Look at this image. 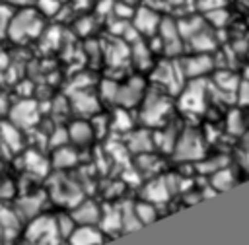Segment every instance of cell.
Instances as JSON below:
<instances>
[{
  "instance_id": "obj_8",
  "label": "cell",
  "mask_w": 249,
  "mask_h": 245,
  "mask_svg": "<svg viewBox=\"0 0 249 245\" xmlns=\"http://www.w3.org/2000/svg\"><path fill=\"white\" fill-rule=\"evenodd\" d=\"M160 21H161V14L146 4H138L132 18H130V23L136 27V31L144 37H152L158 33V27H160Z\"/></svg>"
},
{
  "instance_id": "obj_43",
  "label": "cell",
  "mask_w": 249,
  "mask_h": 245,
  "mask_svg": "<svg viewBox=\"0 0 249 245\" xmlns=\"http://www.w3.org/2000/svg\"><path fill=\"white\" fill-rule=\"evenodd\" d=\"M113 2H115V0H99L97 6H95V12H97L99 16H109V14L113 12Z\"/></svg>"
},
{
  "instance_id": "obj_1",
  "label": "cell",
  "mask_w": 249,
  "mask_h": 245,
  "mask_svg": "<svg viewBox=\"0 0 249 245\" xmlns=\"http://www.w3.org/2000/svg\"><path fill=\"white\" fill-rule=\"evenodd\" d=\"M140 119L146 126H161L165 124L169 113L173 111V103L171 97L165 89H161L160 86L150 88L144 91L142 101H140Z\"/></svg>"
},
{
  "instance_id": "obj_23",
  "label": "cell",
  "mask_w": 249,
  "mask_h": 245,
  "mask_svg": "<svg viewBox=\"0 0 249 245\" xmlns=\"http://www.w3.org/2000/svg\"><path fill=\"white\" fill-rule=\"evenodd\" d=\"M204 25H206V21H204V18L200 14H189V16H183V18L177 19V27H179V33H181L183 41H187L189 37H193Z\"/></svg>"
},
{
  "instance_id": "obj_41",
  "label": "cell",
  "mask_w": 249,
  "mask_h": 245,
  "mask_svg": "<svg viewBox=\"0 0 249 245\" xmlns=\"http://www.w3.org/2000/svg\"><path fill=\"white\" fill-rule=\"evenodd\" d=\"M226 4V0H196V10H200L202 14L214 8H222Z\"/></svg>"
},
{
  "instance_id": "obj_21",
  "label": "cell",
  "mask_w": 249,
  "mask_h": 245,
  "mask_svg": "<svg viewBox=\"0 0 249 245\" xmlns=\"http://www.w3.org/2000/svg\"><path fill=\"white\" fill-rule=\"evenodd\" d=\"M126 148L132 154H146V152H154L156 150L154 148V138L146 128L130 132V136L126 140Z\"/></svg>"
},
{
  "instance_id": "obj_17",
  "label": "cell",
  "mask_w": 249,
  "mask_h": 245,
  "mask_svg": "<svg viewBox=\"0 0 249 245\" xmlns=\"http://www.w3.org/2000/svg\"><path fill=\"white\" fill-rule=\"evenodd\" d=\"M105 58L111 66H124L130 60V47L121 37H113V41L107 45Z\"/></svg>"
},
{
  "instance_id": "obj_49",
  "label": "cell",
  "mask_w": 249,
  "mask_h": 245,
  "mask_svg": "<svg viewBox=\"0 0 249 245\" xmlns=\"http://www.w3.org/2000/svg\"><path fill=\"white\" fill-rule=\"evenodd\" d=\"M247 121H249V109H247Z\"/></svg>"
},
{
  "instance_id": "obj_7",
  "label": "cell",
  "mask_w": 249,
  "mask_h": 245,
  "mask_svg": "<svg viewBox=\"0 0 249 245\" xmlns=\"http://www.w3.org/2000/svg\"><path fill=\"white\" fill-rule=\"evenodd\" d=\"M173 158L179 161H191L200 159L204 156V142L202 136L196 130H185L177 136V142L173 146Z\"/></svg>"
},
{
  "instance_id": "obj_25",
  "label": "cell",
  "mask_w": 249,
  "mask_h": 245,
  "mask_svg": "<svg viewBox=\"0 0 249 245\" xmlns=\"http://www.w3.org/2000/svg\"><path fill=\"white\" fill-rule=\"evenodd\" d=\"M0 226H2V233L6 237H14L19 233V216L12 210H8L6 206H0Z\"/></svg>"
},
{
  "instance_id": "obj_19",
  "label": "cell",
  "mask_w": 249,
  "mask_h": 245,
  "mask_svg": "<svg viewBox=\"0 0 249 245\" xmlns=\"http://www.w3.org/2000/svg\"><path fill=\"white\" fill-rule=\"evenodd\" d=\"M72 107L82 115H93L99 111V99L88 89H78L72 93Z\"/></svg>"
},
{
  "instance_id": "obj_35",
  "label": "cell",
  "mask_w": 249,
  "mask_h": 245,
  "mask_svg": "<svg viewBox=\"0 0 249 245\" xmlns=\"http://www.w3.org/2000/svg\"><path fill=\"white\" fill-rule=\"evenodd\" d=\"M54 222H56V229H58L60 237H68L72 233V229L76 228V222L72 220L70 212L68 214H62V216H54Z\"/></svg>"
},
{
  "instance_id": "obj_4",
  "label": "cell",
  "mask_w": 249,
  "mask_h": 245,
  "mask_svg": "<svg viewBox=\"0 0 249 245\" xmlns=\"http://www.w3.org/2000/svg\"><path fill=\"white\" fill-rule=\"evenodd\" d=\"M183 66L181 60H160L152 70V82H156L167 93H179L183 88Z\"/></svg>"
},
{
  "instance_id": "obj_5",
  "label": "cell",
  "mask_w": 249,
  "mask_h": 245,
  "mask_svg": "<svg viewBox=\"0 0 249 245\" xmlns=\"http://www.w3.org/2000/svg\"><path fill=\"white\" fill-rule=\"evenodd\" d=\"M206 80L204 78H193L187 82V86H183L179 89V107L185 113H202L204 111V103H206V95H208V88H206Z\"/></svg>"
},
{
  "instance_id": "obj_30",
  "label": "cell",
  "mask_w": 249,
  "mask_h": 245,
  "mask_svg": "<svg viewBox=\"0 0 249 245\" xmlns=\"http://www.w3.org/2000/svg\"><path fill=\"white\" fill-rule=\"evenodd\" d=\"M202 18H204V21L210 23L214 29H224V27L228 25V21H230V12L222 6V8H214V10L204 12Z\"/></svg>"
},
{
  "instance_id": "obj_42",
  "label": "cell",
  "mask_w": 249,
  "mask_h": 245,
  "mask_svg": "<svg viewBox=\"0 0 249 245\" xmlns=\"http://www.w3.org/2000/svg\"><path fill=\"white\" fill-rule=\"evenodd\" d=\"M93 23H95V18H91V16H84V18H80V19L76 21V25H78L76 29H78L82 35H86V33H89V31L93 29V27H91Z\"/></svg>"
},
{
  "instance_id": "obj_14",
  "label": "cell",
  "mask_w": 249,
  "mask_h": 245,
  "mask_svg": "<svg viewBox=\"0 0 249 245\" xmlns=\"http://www.w3.org/2000/svg\"><path fill=\"white\" fill-rule=\"evenodd\" d=\"M105 241V231L97 226H76L68 235L70 245H101Z\"/></svg>"
},
{
  "instance_id": "obj_9",
  "label": "cell",
  "mask_w": 249,
  "mask_h": 245,
  "mask_svg": "<svg viewBox=\"0 0 249 245\" xmlns=\"http://www.w3.org/2000/svg\"><path fill=\"white\" fill-rule=\"evenodd\" d=\"M181 66H183L185 78L193 80V78H204L206 74H210L216 62L210 56V52H193L187 58H181Z\"/></svg>"
},
{
  "instance_id": "obj_36",
  "label": "cell",
  "mask_w": 249,
  "mask_h": 245,
  "mask_svg": "<svg viewBox=\"0 0 249 245\" xmlns=\"http://www.w3.org/2000/svg\"><path fill=\"white\" fill-rule=\"evenodd\" d=\"M134 6H130V4H126V2H123V0H115L113 2V12H111V16H117V18H121V19H130L132 18V14H134Z\"/></svg>"
},
{
  "instance_id": "obj_52",
  "label": "cell",
  "mask_w": 249,
  "mask_h": 245,
  "mask_svg": "<svg viewBox=\"0 0 249 245\" xmlns=\"http://www.w3.org/2000/svg\"><path fill=\"white\" fill-rule=\"evenodd\" d=\"M247 4H249V0H247Z\"/></svg>"
},
{
  "instance_id": "obj_37",
  "label": "cell",
  "mask_w": 249,
  "mask_h": 245,
  "mask_svg": "<svg viewBox=\"0 0 249 245\" xmlns=\"http://www.w3.org/2000/svg\"><path fill=\"white\" fill-rule=\"evenodd\" d=\"M128 23H130V19H121L117 16H111V19L107 21V29H109V33L113 37H123V33H124Z\"/></svg>"
},
{
  "instance_id": "obj_20",
  "label": "cell",
  "mask_w": 249,
  "mask_h": 245,
  "mask_svg": "<svg viewBox=\"0 0 249 245\" xmlns=\"http://www.w3.org/2000/svg\"><path fill=\"white\" fill-rule=\"evenodd\" d=\"M239 80H241V78L235 76L231 70H216L212 86H214L218 91H222L224 95L235 97V89H237V86H239Z\"/></svg>"
},
{
  "instance_id": "obj_3",
  "label": "cell",
  "mask_w": 249,
  "mask_h": 245,
  "mask_svg": "<svg viewBox=\"0 0 249 245\" xmlns=\"http://www.w3.org/2000/svg\"><path fill=\"white\" fill-rule=\"evenodd\" d=\"M25 245H58L60 233L54 216H35L25 228Z\"/></svg>"
},
{
  "instance_id": "obj_27",
  "label": "cell",
  "mask_w": 249,
  "mask_h": 245,
  "mask_svg": "<svg viewBox=\"0 0 249 245\" xmlns=\"http://www.w3.org/2000/svg\"><path fill=\"white\" fill-rule=\"evenodd\" d=\"M76 161H78V156H76V152H74L72 148H68V146H58V148L54 150L53 165H54L56 169L72 167V165H76Z\"/></svg>"
},
{
  "instance_id": "obj_18",
  "label": "cell",
  "mask_w": 249,
  "mask_h": 245,
  "mask_svg": "<svg viewBox=\"0 0 249 245\" xmlns=\"http://www.w3.org/2000/svg\"><path fill=\"white\" fill-rule=\"evenodd\" d=\"M128 47H130V60L134 62L136 68L148 70L154 66V52L144 39H138V41L130 43Z\"/></svg>"
},
{
  "instance_id": "obj_28",
  "label": "cell",
  "mask_w": 249,
  "mask_h": 245,
  "mask_svg": "<svg viewBox=\"0 0 249 245\" xmlns=\"http://www.w3.org/2000/svg\"><path fill=\"white\" fill-rule=\"evenodd\" d=\"M0 136H2L4 144H6L10 150H14V152L19 150V146H21V136H19L16 124H12V122H2V124H0Z\"/></svg>"
},
{
  "instance_id": "obj_11",
  "label": "cell",
  "mask_w": 249,
  "mask_h": 245,
  "mask_svg": "<svg viewBox=\"0 0 249 245\" xmlns=\"http://www.w3.org/2000/svg\"><path fill=\"white\" fill-rule=\"evenodd\" d=\"M144 86H146V84H144V80H142V78L132 76L130 80H126L124 84H121V86H119V91H117V99H115V103H117L119 107H124V109L134 107L136 103H140V101H142V95H144V91H146V88H144Z\"/></svg>"
},
{
  "instance_id": "obj_38",
  "label": "cell",
  "mask_w": 249,
  "mask_h": 245,
  "mask_svg": "<svg viewBox=\"0 0 249 245\" xmlns=\"http://www.w3.org/2000/svg\"><path fill=\"white\" fill-rule=\"evenodd\" d=\"M99 91H101V97L103 99H109L115 103L117 99V91H119V84L115 80H103L101 86H99Z\"/></svg>"
},
{
  "instance_id": "obj_48",
  "label": "cell",
  "mask_w": 249,
  "mask_h": 245,
  "mask_svg": "<svg viewBox=\"0 0 249 245\" xmlns=\"http://www.w3.org/2000/svg\"><path fill=\"white\" fill-rule=\"evenodd\" d=\"M12 2H16V4H25V2H29V0H12Z\"/></svg>"
},
{
  "instance_id": "obj_31",
  "label": "cell",
  "mask_w": 249,
  "mask_h": 245,
  "mask_svg": "<svg viewBox=\"0 0 249 245\" xmlns=\"http://www.w3.org/2000/svg\"><path fill=\"white\" fill-rule=\"evenodd\" d=\"M99 226H103V231H111V229H119L121 228V210L117 206H109L107 212L101 210V220Z\"/></svg>"
},
{
  "instance_id": "obj_2",
  "label": "cell",
  "mask_w": 249,
  "mask_h": 245,
  "mask_svg": "<svg viewBox=\"0 0 249 245\" xmlns=\"http://www.w3.org/2000/svg\"><path fill=\"white\" fill-rule=\"evenodd\" d=\"M43 29V14L39 10L33 8H25L19 10L8 23L6 33L14 39V41H21V39H31L37 37Z\"/></svg>"
},
{
  "instance_id": "obj_44",
  "label": "cell",
  "mask_w": 249,
  "mask_h": 245,
  "mask_svg": "<svg viewBox=\"0 0 249 245\" xmlns=\"http://www.w3.org/2000/svg\"><path fill=\"white\" fill-rule=\"evenodd\" d=\"M241 146H243L245 152H249V126H247L245 132L241 134Z\"/></svg>"
},
{
  "instance_id": "obj_29",
  "label": "cell",
  "mask_w": 249,
  "mask_h": 245,
  "mask_svg": "<svg viewBox=\"0 0 249 245\" xmlns=\"http://www.w3.org/2000/svg\"><path fill=\"white\" fill-rule=\"evenodd\" d=\"M132 210L136 214V218L140 220V224H152L156 218H158V210H156V204L148 202V200H140V202H134L132 204Z\"/></svg>"
},
{
  "instance_id": "obj_12",
  "label": "cell",
  "mask_w": 249,
  "mask_h": 245,
  "mask_svg": "<svg viewBox=\"0 0 249 245\" xmlns=\"http://www.w3.org/2000/svg\"><path fill=\"white\" fill-rule=\"evenodd\" d=\"M70 216L76 222V226H99L101 206L93 200H80L72 206Z\"/></svg>"
},
{
  "instance_id": "obj_34",
  "label": "cell",
  "mask_w": 249,
  "mask_h": 245,
  "mask_svg": "<svg viewBox=\"0 0 249 245\" xmlns=\"http://www.w3.org/2000/svg\"><path fill=\"white\" fill-rule=\"evenodd\" d=\"M113 128H117V130H121V132H128V130L132 128V119H130V115H128V111H126L124 107H121V109L115 111Z\"/></svg>"
},
{
  "instance_id": "obj_15",
  "label": "cell",
  "mask_w": 249,
  "mask_h": 245,
  "mask_svg": "<svg viewBox=\"0 0 249 245\" xmlns=\"http://www.w3.org/2000/svg\"><path fill=\"white\" fill-rule=\"evenodd\" d=\"M218 47L216 35L212 33V29L208 25H204L200 31H196L193 37H189L185 41V51H193V52H210Z\"/></svg>"
},
{
  "instance_id": "obj_50",
  "label": "cell",
  "mask_w": 249,
  "mask_h": 245,
  "mask_svg": "<svg viewBox=\"0 0 249 245\" xmlns=\"http://www.w3.org/2000/svg\"><path fill=\"white\" fill-rule=\"evenodd\" d=\"M245 52H247V56H249V47H247V51H245Z\"/></svg>"
},
{
  "instance_id": "obj_24",
  "label": "cell",
  "mask_w": 249,
  "mask_h": 245,
  "mask_svg": "<svg viewBox=\"0 0 249 245\" xmlns=\"http://www.w3.org/2000/svg\"><path fill=\"white\" fill-rule=\"evenodd\" d=\"M233 183H235V175H233L231 167L224 165V167H220V169H216V171L212 173L210 187L218 192V191H228V189H231Z\"/></svg>"
},
{
  "instance_id": "obj_16",
  "label": "cell",
  "mask_w": 249,
  "mask_h": 245,
  "mask_svg": "<svg viewBox=\"0 0 249 245\" xmlns=\"http://www.w3.org/2000/svg\"><path fill=\"white\" fill-rule=\"evenodd\" d=\"M169 194H171V187L167 183V177H156V179L148 181V185L144 187V200H148L156 206L167 202Z\"/></svg>"
},
{
  "instance_id": "obj_13",
  "label": "cell",
  "mask_w": 249,
  "mask_h": 245,
  "mask_svg": "<svg viewBox=\"0 0 249 245\" xmlns=\"http://www.w3.org/2000/svg\"><path fill=\"white\" fill-rule=\"evenodd\" d=\"M10 119H12V124H16L19 128H31L39 121V111H37L35 101L25 99V101L16 103L10 111Z\"/></svg>"
},
{
  "instance_id": "obj_33",
  "label": "cell",
  "mask_w": 249,
  "mask_h": 245,
  "mask_svg": "<svg viewBox=\"0 0 249 245\" xmlns=\"http://www.w3.org/2000/svg\"><path fill=\"white\" fill-rule=\"evenodd\" d=\"M19 210H21V214L25 212L27 218H35L39 214V210H41V198H37V196H23L19 200Z\"/></svg>"
},
{
  "instance_id": "obj_10",
  "label": "cell",
  "mask_w": 249,
  "mask_h": 245,
  "mask_svg": "<svg viewBox=\"0 0 249 245\" xmlns=\"http://www.w3.org/2000/svg\"><path fill=\"white\" fill-rule=\"evenodd\" d=\"M51 194H53V200H56L58 204H64V206H74L76 202L82 200V192H80L78 185L62 175H56L53 179Z\"/></svg>"
},
{
  "instance_id": "obj_46",
  "label": "cell",
  "mask_w": 249,
  "mask_h": 245,
  "mask_svg": "<svg viewBox=\"0 0 249 245\" xmlns=\"http://www.w3.org/2000/svg\"><path fill=\"white\" fill-rule=\"evenodd\" d=\"M241 80H249V64L243 68V76H241Z\"/></svg>"
},
{
  "instance_id": "obj_45",
  "label": "cell",
  "mask_w": 249,
  "mask_h": 245,
  "mask_svg": "<svg viewBox=\"0 0 249 245\" xmlns=\"http://www.w3.org/2000/svg\"><path fill=\"white\" fill-rule=\"evenodd\" d=\"M165 2H167V6H179V4H183L187 0H165Z\"/></svg>"
},
{
  "instance_id": "obj_51",
  "label": "cell",
  "mask_w": 249,
  "mask_h": 245,
  "mask_svg": "<svg viewBox=\"0 0 249 245\" xmlns=\"http://www.w3.org/2000/svg\"><path fill=\"white\" fill-rule=\"evenodd\" d=\"M0 237H2V226H0Z\"/></svg>"
},
{
  "instance_id": "obj_6",
  "label": "cell",
  "mask_w": 249,
  "mask_h": 245,
  "mask_svg": "<svg viewBox=\"0 0 249 245\" xmlns=\"http://www.w3.org/2000/svg\"><path fill=\"white\" fill-rule=\"evenodd\" d=\"M156 35L161 39L163 52L167 56H179L181 52H185V41L179 33L177 19L173 16H161V21H160Z\"/></svg>"
},
{
  "instance_id": "obj_26",
  "label": "cell",
  "mask_w": 249,
  "mask_h": 245,
  "mask_svg": "<svg viewBox=\"0 0 249 245\" xmlns=\"http://www.w3.org/2000/svg\"><path fill=\"white\" fill-rule=\"evenodd\" d=\"M226 124H228V132L231 134H243L245 128L249 126V121H247V113H241L239 109H231L226 117Z\"/></svg>"
},
{
  "instance_id": "obj_40",
  "label": "cell",
  "mask_w": 249,
  "mask_h": 245,
  "mask_svg": "<svg viewBox=\"0 0 249 245\" xmlns=\"http://www.w3.org/2000/svg\"><path fill=\"white\" fill-rule=\"evenodd\" d=\"M37 8L43 16H54L60 10V0H39Z\"/></svg>"
},
{
  "instance_id": "obj_22",
  "label": "cell",
  "mask_w": 249,
  "mask_h": 245,
  "mask_svg": "<svg viewBox=\"0 0 249 245\" xmlns=\"http://www.w3.org/2000/svg\"><path fill=\"white\" fill-rule=\"evenodd\" d=\"M68 140H72L74 144L78 146H88L91 140H93V124L86 122V121H74L70 126H68Z\"/></svg>"
},
{
  "instance_id": "obj_39",
  "label": "cell",
  "mask_w": 249,
  "mask_h": 245,
  "mask_svg": "<svg viewBox=\"0 0 249 245\" xmlns=\"http://www.w3.org/2000/svg\"><path fill=\"white\" fill-rule=\"evenodd\" d=\"M235 99L241 107L249 109V80H239V86L235 89Z\"/></svg>"
},
{
  "instance_id": "obj_32",
  "label": "cell",
  "mask_w": 249,
  "mask_h": 245,
  "mask_svg": "<svg viewBox=\"0 0 249 245\" xmlns=\"http://www.w3.org/2000/svg\"><path fill=\"white\" fill-rule=\"evenodd\" d=\"M25 165L29 171H33L35 175H45L47 169H49V163L45 158H41L37 152H27L25 156Z\"/></svg>"
},
{
  "instance_id": "obj_47",
  "label": "cell",
  "mask_w": 249,
  "mask_h": 245,
  "mask_svg": "<svg viewBox=\"0 0 249 245\" xmlns=\"http://www.w3.org/2000/svg\"><path fill=\"white\" fill-rule=\"evenodd\" d=\"M123 2H126V4H130V6H134V8H136V6H138L142 0H123Z\"/></svg>"
}]
</instances>
